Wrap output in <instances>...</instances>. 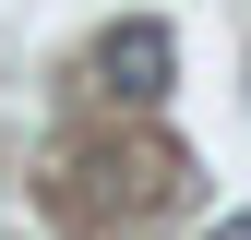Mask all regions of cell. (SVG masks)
I'll use <instances>...</instances> for the list:
<instances>
[{"mask_svg": "<svg viewBox=\"0 0 251 240\" xmlns=\"http://www.w3.org/2000/svg\"><path fill=\"white\" fill-rule=\"evenodd\" d=\"M203 240H251V216H227V228H203Z\"/></svg>", "mask_w": 251, "mask_h": 240, "instance_id": "2", "label": "cell"}, {"mask_svg": "<svg viewBox=\"0 0 251 240\" xmlns=\"http://www.w3.org/2000/svg\"><path fill=\"white\" fill-rule=\"evenodd\" d=\"M84 84H96V96H120V108H155V96L179 84V36H168L155 12H120L108 36L84 48Z\"/></svg>", "mask_w": 251, "mask_h": 240, "instance_id": "1", "label": "cell"}]
</instances>
